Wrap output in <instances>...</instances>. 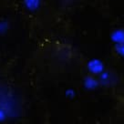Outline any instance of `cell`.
I'll return each instance as SVG.
<instances>
[{
  "instance_id": "3",
  "label": "cell",
  "mask_w": 124,
  "mask_h": 124,
  "mask_svg": "<svg viewBox=\"0 0 124 124\" xmlns=\"http://www.w3.org/2000/svg\"><path fill=\"white\" fill-rule=\"evenodd\" d=\"M83 85H84V87H85L87 89L94 90V89H98V88L101 86V83H100L99 78H98L97 76H93V75L89 74V75L84 78V80H83Z\"/></svg>"
},
{
  "instance_id": "4",
  "label": "cell",
  "mask_w": 124,
  "mask_h": 124,
  "mask_svg": "<svg viewBox=\"0 0 124 124\" xmlns=\"http://www.w3.org/2000/svg\"><path fill=\"white\" fill-rule=\"evenodd\" d=\"M110 39L114 43V45L124 43V28L120 27L113 30L110 34Z\"/></svg>"
},
{
  "instance_id": "6",
  "label": "cell",
  "mask_w": 124,
  "mask_h": 124,
  "mask_svg": "<svg viewBox=\"0 0 124 124\" xmlns=\"http://www.w3.org/2000/svg\"><path fill=\"white\" fill-rule=\"evenodd\" d=\"M114 50L117 55H119L121 58H124V43L114 45Z\"/></svg>"
},
{
  "instance_id": "7",
  "label": "cell",
  "mask_w": 124,
  "mask_h": 124,
  "mask_svg": "<svg viewBox=\"0 0 124 124\" xmlns=\"http://www.w3.org/2000/svg\"><path fill=\"white\" fill-rule=\"evenodd\" d=\"M6 118H7L6 112H5L2 108H0V122H1V121H4V120H6Z\"/></svg>"
},
{
  "instance_id": "5",
  "label": "cell",
  "mask_w": 124,
  "mask_h": 124,
  "mask_svg": "<svg viewBox=\"0 0 124 124\" xmlns=\"http://www.w3.org/2000/svg\"><path fill=\"white\" fill-rule=\"evenodd\" d=\"M42 0H23L25 8L29 12H36L41 7Z\"/></svg>"
},
{
  "instance_id": "2",
  "label": "cell",
  "mask_w": 124,
  "mask_h": 124,
  "mask_svg": "<svg viewBox=\"0 0 124 124\" xmlns=\"http://www.w3.org/2000/svg\"><path fill=\"white\" fill-rule=\"evenodd\" d=\"M98 78H99L101 86L102 87H109L113 85V83L116 81L115 75L108 70H104L101 75L98 76Z\"/></svg>"
},
{
  "instance_id": "1",
  "label": "cell",
  "mask_w": 124,
  "mask_h": 124,
  "mask_svg": "<svg viewBox=\"0 0 124 124\" xmlns=\"http://www.w3.org/2000/svg\"><path fill=\"white\" fill-rule=\"evenodd\" d=\"M87 69L90 75L93 76H99L105 70L104 63L97 58L90 59L87 64Z\"/></svg>"
}]
</instances>
